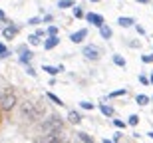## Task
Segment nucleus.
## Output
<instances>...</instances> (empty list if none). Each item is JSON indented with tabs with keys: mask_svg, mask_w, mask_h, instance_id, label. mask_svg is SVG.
<instances>
[{
	"mask_svg": "<svg viewBox=\"0 0 153 143\" xmlns=\"http://www.w3.org/2000/svg\"><path fill=\"white\" fill-rule=\"evenodd\" d=\"M38 24H44V20L38 18V16H34V18H30V20H28V26H38Z\"/></svg>",
	"mask_w": 153,
	"mask_h": 143,
	"instance_id": "nucleus-21",
	"label": "nucleus"
},
{
	"mask_svg": "<svg viewBox=\"0 0 153 143\" xmlns=\"http://www.w3.org/2000/svg\"><path fill=\"white\" fill-rule=\"evenodd\" d=\"M46 97H48V99H50V102H54V103H56V105H60V107H62V105H64V102H62V99H60V97L56 96V93L48 92V93H46Z\"/></svg>",
	"mask_w": 153,
	"mask_h": 143,
	"instance_id": "nucleus-17",
	"label": "nucleus"
},
{
	"mask_svg": "<svg viewBox=\"0 0 153 143\" xmlns=\"http://www.w3.org/2000/svg\"><path fill=\"white\" fill-rule=\"evenodd\" d=\"M44 72H48L50 76H56V74H60V72H64V68L62 66H58V68H54V66H44Z\"/></svg>",
	"mask_w": 153,
	"mask_h": 143,
	"instance_id": "nucleus-14",
	"label": "nucleus"
},
{
	"mask_svg": "<svg viewBox=\"0 0 153 143\" xmlns=\"http://www.w3.org/2000/svg\"><path fill=\"white\" fill-rule=\"evenodd\" d=\"M0 20H2V22H6V16H4V12L0 10Z\"/></svg>",
	"mask_w": 153,
	"mask_h": 143,
	"instance_id": "nucleus-34",
	"label": "nucleus"
},
{
	"mask_svg": "<svg viewBox=\"0 0 153 143\" xmlns=\"http://www.w3.org/2000/svg\"><path fill=\"white\" fill-rule=\"evenodd\" d=\"M42 115H44V109L40 107V105H36V103H32V102H24L22 103V117L26 121L36 123Z\"/></svg>",
	"mask_w": 153,
	"mask_h": 143,
	"instance_id": "nucleus-1",
	"label": "nucleus"
},
{
	"mask_svg": "<svg viewBox=\"0 0 153 143\" xmlns=\"http://www.w3.org/2000/svg\"><path fill=\"white\" fill-rule=\"evenodd\" d=\"M58 44H60V38L58 36H48L44 40V50H54Z\"/></svg>",
	"mask_w": 153,
	"mask_h": 143,
	"instance_id": "nucleus-8",
	"label": "nucleus"
},
{
	"mask_svg": "<svg viewBox=\"0 0 153 143\" xmlns=\"http://www.w3.org/2000/svg\"><path fill=\"white\" fill-rule=\"evenodd\" d=\"M125 93H127V90H117V92L109 93V97H119V96H125Z\"/></svg>",
	"mask_w": 153,
	"mask_h": 143,
	"instance_id": "nucleus-25",
	"label": "nucleus"
},
{
	"mask_svg": "<svg viewBox=\"0 0 153 143\" xmlns=\"http://www.w3.org/2000/svg\"><path fill=\"white\" fill-rule=\"evenodd\" d=\"M114 125L119 127V129H125V125H127V123H125V121H121V119H114Z\"/></svg>",
	"mask_w": 153,
	"mask_h": 143,
	"instance_id": "nucleus-27",
	"label": "nucleus"
},
{
	"mask_svg": "<svg viewBox=\"0 0 153 143\" xmlns=\"http://www.w3.org/2000/svg\"><path fill=\"white\" fill-rule=\"evenodd\" d=\"M114 64L119 66V68H125V58H121L119 54H115V56H114Z\"/></svg>",
	"mask_w": 153,
	"mask_h": 143,
	"instance_id": "nucleus-19",
	"label": "nucleus"
},
{
	"mask_svg": "<svg viewBox=\"0 0 153 143\" xmlns=\"http://www.w3.org/2000/svg\"><path fill=\"white\" fill-rule=\"evenodd\" d=\"M121 135H123V133H115V135H114V143H119V139H121Z\"/></svg>",
	"mask_w": 153,
	"mask_h": 143,
	"instance_id": "nucleus-33",
	"label": "nucleus"
},
{
	"mask_svg": "<svg viewBox=\"0 0 153 143\" xmlns=\"http://www.w3.org/2000/svg\"><path fill=\"white\" fill-rule=\"evenodd\" d=\"M6 56H8V48L4 44H0V58H6Z\"/></svg>",
	"mask_w": 153,
	"mask_h": 143,
	"instance_id": "nucleus-29",
	"label": "nucleus"
},
{
	"mask_svg": "<svg viewBox=\"0 0 153 143\" xmlns=\"http://www.w3.org/2000/svg\"><path fill=\"white\" fill-rule=\"evenodd\" d=\"M46 34H48V36H58V26H48Z\"/></svg>",
	"mask_w": 153,
	"mask_h": 143,
	"instance_id": "nucleus-24",
	"label": "nucleus"
},
{
	"mask_svg": "<svg viewBox=\"0 0 153 143\" xmlns=\"http://www.w3.org/2000/svg\"><path fill=\"white\" fill-rule=\"evenodd\" d=\"M68 121H70V123H74V125H78L79 121H82V115H79L78 111H74V109H72V111L68 113Z\"/></svg>",
	"mask_w": 153,
	"mask_h": 143,
	"instance_id": "nucleus-12",
	"label": "nucleus"
},
{
	"mask_svg": "<svg viewBox=\"0 0 153 143\" xmlns=\"http://www.w3.org/2000/svg\"><path fill=\"white\" fill-rule=\"evenodd\" d=\"M85 20L90 24H94V26H97V28H100L102 24H105L103 22V16L102 14H96V12H88V14H85Z\"/></svg>",
	"mask_w": 153,
	"mask_h": 143,
	"instance_id": "nucleus-5",
	"label": "nucleus"
},
{
	"mask_svg": "<svg viewBox=\"0 0 153 143\" xmlns=\"http://www.w3.org/2000/svg\"><path fill=\"white\" fill-rule=\"evenodd\" d=\"M139 82H141L143 86H147V84H149V78H147V76H139Z\"/></svg>",
	"mask_w": 153,
	"mask_h": 143,
	"instance_id": "nucleus-30",
	"label": "nucleus"
},
{
	"mask_svg": "<svg viewBox=\"0 0 153 143\" xmlns=\"http://www.w3.org/2000/svg\"><path fill=\"white\" fill-rule=\"evenodd\" d=\"M36 36H40V38H42V36H46V30L44 28H38V30H36Z\"/></svg>",
	"mask_w": 153,
	"mask_h": 143,
	"instance_id": "nucleus-31",
	"label": "nucleus"
},
{
	"mask_svg": "<svg viewBox=\"0 0 153 143\" xmlns=\"http://www.w3.org/2000/svg\"><path fill=\"white\" fill-rule=\"evenodd\" d=\"M82 54H84L88 60H94V62H97V60H100V48H97V46H91V44L84 46Z\"/></svg>",
	"mask_w": 153,
	"mask_h": 143,
	"instance_id": "nucleus-4",
	"label": "nucleus"
},
{
	"mask_svg": "<svg viewBox=\"0 0 153 143\" xmlns=\"http://www.w3.org/2000/svg\"><path fill=\"white\" fill-rule=\"evenodd\" d=\"M100 111H102L103 115H108V117L114 115V107H111V105H105V103H100Z\"/></svg>",
	"mask_w": 153,
	"mask_h": 143,
	"instance_id": "nucleus-13",
	"label": "nucleus"
},
{
	"mask_svg": "<svg viewBox=\"0 0 153 143\" xmlns=\"http://www.w3.org/2000/svg\"><path fill=\"white\" fill-rule=\"evenodd\" d=\"M28 44H30V46H40V44H42V40H40V36L30 34L28 36Z\"/></svg>",
	"mask_w": 153,
	"mask_h": 143,
	"instance_id": "nucleus-18",
	"label": "nucleus"
},
{
	"mask_svg": "<svg viewBox=\"0 0 153 143\" xmlns=\"http://www.w3.org/2000/svg\"><path fill=\"white\" fill-rule=\"evenodd\" d=\"M18 52H20V62L28 66V64L32 62V58H34V54H32V52H30L26 46H20V48H18Z\"/></svg>",
	"mask_w": 153,
	"mask_h": 143,
	"instance_id": "nucleus-6",
	"label": "nucleus"
},
{
	"mask_svg": "<svg viewBox=\"0 0 153 143\" xmlns=\"http://www.w3.org/2000/svg\"><path fill=\"white\" fill-rule=\"evenodd\" d=\"M149 84H151V86H153V74H151V78H149Z\"/></svg>",
	"mask_w": 153,
	"mask_h": 143,
	"instance_id": "nucleus-36",
	"label": "nucleus"
},
{
	"mask_svg": "<svg viewBox=\"0 0 153 143\" xmlns=\"http://www.w3.org/2000/svg\"><path fill=\"white\" fill-rule=\"evenodd\" d=\"M149 99H151V97H149V96H145V93H139V96L135 97L137 105H147V103H149Z\"/></svg>",
	"mask_w": 153,
	"mask_h": 143,
	"instance_id": "nucleus-16",
	"label": "nucleus"
},
{
	"mask_svg": "<svg viewBox=\"0 0 153 143\" xmlns=\"http://www.w3.org/2000/svg\"><path fill=\"white\" fill-rule=\"evenodd\" d=\"M2 93H4V90H2V87H0V97H2Z\"/></svg>",
	"mask_w": 153,
	"mask_h": 143,
	"instance_id": "nucleus-38",
	"label": "nucleus"
},
{
	"mask_svg": "<svg viewBox=\"0 0 153 143\" xmlns=\"http://www.w3.org/2000/svg\"><path fill=\"white\" fill-rule=\"evenodd\" d=\"M141 60L145 64H153V54H145V56H141Z\"/></svg>",
	"mask_w": 153,
	"mask_h": 143,
	"instance_id": "nucleus-28",
	"label": "nucleus"
},
{
	"mask_svg": "<svg viewBox=\"0 0 153 143\" xmlns=\"http://www.w3.org/2000/svg\"><path fill=\"white\" fill-rule=\"evenodd\" d=\"M26 72H28L32 78H36V70H34V68H30V66H28V68H26Z\"/></svg>",
	"mask_w": 153,
	"mask_h": 143,
	"instance_id": "nucleus-32",
	"label": "nucleus"
},
{
	"mask_svg": "<svg viewBox=\"0 0 153 143\" xmlns=\"http://www.w3.org/2000/svg\"><path fill=\"white\" fill-rule=\"evenodd\" d=\"M149 137H151V139H153V131H151V133H149Z\"/></svg>",
	"mask_w": 153,
	"mask_h": 143,
	"instance_id": "nucleus-40",
	"label": "nucleus"
},
{
	"mask_svg": "<svg viewBox=\"0 0 153 143\" xmlns=\"http://www.w3.org/2000/svg\"><path fill=\"white\" fill-rule=\"evenodd\" d=\"M85 36H88V30L82 28V30H78V32H74V34L70 36V40L74 42V44H79V42H84V40H85Z\"/></svg>",
	"mask_w": 153,
	"mask_h": 143,
	"instance_id": "nucleus-7",
	"label": "nucleus"
},
{
	"mask_svg": "<svg viewBox=\"0 0 153 143\" xmlns=\"http://www.w3.org/2000/svg\"><path fill=\"white\" fill-rule=\"evenodd\" d=\"M18 26H8V28H4V32H2V36H4L6 40H12V38H14V36L18 34Z\"/></svg>",
	"mask_w": 153,
	"mask_h": 143,
	"instance_id": "nucleus-9",
	"label": "nucleus"
},
{
	"mask_svg": "<svg viewBox=\"0 0 153 143\" xmlns=\"http://www.w3.org/2000/svg\"><path fill=\"white\" fill-rule=\"evenodd\" d=\"M79 105H82L84 109H94V107H96V105H94L91 102H79Z\"/></svg>",
	"mask_w": 153,
	"mask_h": 143,
	"instance_id": "nucleus-26",
	"label": "nucleus"
},
{
	"mask_svg": "<svg viewBox=\"0 0 153 143\" xmlns=\"http://www.w3.org/2000/svg\"><path fill=\"white\" fill-rule=\"evenodd\" d=\"M100 34H102L103 40H109V38L114 36V32H111V28H109L108 24H102V26H100Z\"/></svg>",
	"mask_w": 153,
	"mask_h": 143,
	"instance_id": "nucleus-11",
	"label": "nucleus"
},
{
	"mask_svg": "<svg viewBox=\"0 0 153 143\" xmlns=\"http://www.w3.org/2000/svg\"><path fill=\"white\" fill-rule=\"evenodd\" d=\"M74 6V0H60L58 2V8H72Z\"/></svg>",
	"mask_w": 153,
	"mask_h": 143,
	"instance_id": "nucleus-20",
	"label": "nucleus"
},
{
	"mask_svg": "<svg viewBox=\"0 0 153 143\" xmlns=\"http://www.w3.org/2000/svg\"><path fill=\"white\" fill-rule=\"evenodd\" d=\"M78 137L82 139V143H96V141H94V137H91V135H88L85 131H78Z\"/></svg>",
	"mask_w": 153,
	"mask_h": 143,
	"instance_id": "nucleus-15",
	"label": "nucleus"
},
{
	"mask_svg": "<svg viewBox=\"0 0 153 143\" xmlns=\"http://www.w3.org/2000/svg\"><path fill=\"white\" fill-rule=\"evenodd\" d=\"M42 129H44V133H62V129H64L62 117H58V115H50V117L42 123Z\"/></svg>",
	"mask_w": 153,
	"mask_h": 143,
	"instance_id": "nucleus-2",
	"label": "nucleus"
},
{
	"mask_svg": "<svg viewBox=\"0 0 153 143\" xmlns=\"http://www.w3.org/2000/svg\"><path fill=\"white\" fill-rule=\"evenodd\" d=\"M117 24L121 26V28H131V26L135 24V20H133V18H129V16H121L117 20Z\"/></svg>",
	"mask_w": 153,
	"mask_h": 143,
	"instance_id": "nucleus-10",
	"label": "nucleus"
},
{
	"mask_svg": "<svg viewBox=\"0 0 153 143\" xmlns=\"http://www.w3.org/2000/svg\"><path fill=\"white\" fill-rule=\"evenodd\" d=\"M139 123V115H129V119H127V125H133L135 127Z\"/></svg>",
	"mask_w": 153,
	"mask_h": 143,
	"instance_id": "nucleus-23",
	"label": "nucleus"
},
{
	"mask_svg": "<svg viewBox=\"0 0 153 143\" xmlns=\"http://www.w3.org/2000/svg\"><path fill=\"white\" fill-rule=\"evenodd\" d=\"M14 105H16V93L12 92V90H4V93L0 97V107L6 109V111H10Z\"/></svg>",
	"mask_w": 153,
	"mask_h": 143,
	"instance_id": "nucleus-3",
	"label": "nucleus"
},
{
	"mask_svg": "<svg viewBox=\"0 0 153 143\" xmlns=\"http://www.w3.org/2000/svg\"><path fill=\"white\" fill-rule=\"evenodd\" d=\"M74 16L76 18H85V12L82 10V6H76L74 8Z\"/></svg>",
	"mask_w": 153,
	"mask_h": 143,
	"instance_id": "nucleus-22",
	"label": "nucleus"
},
{
	"mask_svg": "<svg viewBox=\"0 0 153 143\" xmlns=\"http://www.w3.org/2000/svg\"><path fill=\"white\" fill-rule=\"evenodd\" d=\"M103 143H114V141H111V139H103Z\"/></svg>",
	"mask_w": 153,
	"mask_h": 143,
	"instance_id": "nucleus-35",
	"label": "nucleus"
},
{
	"mask_svg": "<svg viewBox=\"0 0 153 143\" xmlns=\"http://www.w3.org/2000/svg\"><path fill=\"white\" fill-rule=\"evenodd\" d=\"M90 2H102V0H90Z\"/></svg>",
	"mask_w": 153,
	"mask_h": 143,
	"instance_id": "nucleus-39",
	"label": "nucleus"
},
{
	"mask_svg": "<svg viewBox=\"0 0 153 143\" xmlns=\"http://www.w3.org/2000/svg\"><path fill=\"white\" fill-rule=\"evenodd\" d=\"M137 2H141V4H145V2H149V0H137Z\"/></svg>",
	"mask_w": 153,
	"mask_h": 143,
	"instance_id": "nucleus-37",
	"label": "nucleus"
}]
</instances>
